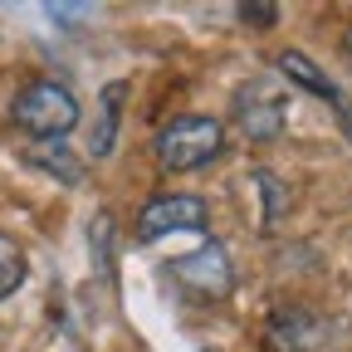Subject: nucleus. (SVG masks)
<instances>
[{
    "instance_id": "f257e3e1",
    "label": "nucleus",
    "mask_w": 352,
    "mask_h": 352,
    "mask_svg": "<svg viewBox=\"0 0 352 352\" xmlns=\"http://www.w3.org/2000/svg\"><path fill=\"white\" fill-rule=\"evenodd\" d=\"M10 118H15V127L30 132L34 142H64L78 127V98L64 83H54V78H34V83H25L15 94Z\"/></svg>"
},
{
    "instance_id": "f03ea898",
    "label": "nucleus",
    "mask_w": 352,
    "mask_h": 352,
    "mask_svg": "<svg viewBox=\"0 0 352 352\" xmlns=\"http://www.w3.org/2000/svg\"><path fill=\"white\" fill-rule=\"evenodd\" d=\"M226 147V127L215 118H201V113H182L171 118L157 138H152V157L162 171H196V166H210Z\"/></svg>"
},
{
    "instance_id": "7ed1b4c3",
    "label": "nucleus",
    "mask_w": 352,
    "mask_h": 352,
    "mask_svg": "<svg viewBox=\"0 0 352 352\" xmlns=\"http://www.w3.org/2000/svg\"><path fill=\"white\" fill-rule=\"evenodd\" d=\"M171 279L182 284L191 298H226L235 289V270H230V254L220 250L215 240L182 254V259H171Z\"/></svg>"
},
{
    "instance_id": "20e7f679",
    "label": "nucleus",
    "mask_w": 352,
    "mask_h": 352,
    "mask_svg": "<svg viewBox=\"0 0 352 352\" xmlns=\"http://www.w3.org/2000/svg\"><path fill=\"white\" fill-rule=\"evenodd\" d=\"M284 118H289V98L279 94L270 78H254V83H245L235 94V122H240L245 138H254V142H274L284 132Z\"/></svg>"
},
{
    "instance_id": "39448f33",
    "label": "nucleus",
    "mask_w": 352,
    "mask_h": 352,
    "mask_svg": "<svg viewBox=\"0 0 352 352\" xmlns=\"http://www.w3.org/2000/svg\"><path fill=\"white\" fill-rule=\"evenodd\" d=\"M206 226V201L201 196H157L138 215V240H162L171 230H201Z\"/></svg>"
},
{
    "instance_id": "423d86ee",
    "label": "nucleus",
    "mask_w": 352,
    "mask_h": 352,
    "mask_svg": "<svg viewBox=\"0 0 352 352\" xmlns=\"http://www.w3.org/2000/svg\"><path fill=\"white\" fill-rule=\"evenodd\" d=\"M270 342L284 347V352H323L328 323L314 318V314H303V308H289V314H279L270 323Z\"/></svg>"
},
{
    "instance_id": "0eeeda50",
    "label": "nucleus",
    "mask_w": 352,
    "mask_h": 352,
    "mask_svg": "<svg viewBox=\"0 0 352 352\" xmlns=\"http://www.w3.org/2000/svg\"><path fill=\"white\" fill-rule=\"evenodd\" d=\"M279 74H284L289 83H298V88H314V94H323L333 108H338V103H347V98H342V88H338V83H333L314 59H308L303 50H284V54H279Z\"/></svg>"
},
{
    "instance_id": "6e6552de",
    "label": "nucleus",
    "mask_w": 352,
    "mask_h": 352,
    "mask_svg": "<svg viewBox=\"0 0 352 352\" xmlns=\"http://www.w3.org/2000/svg\"><path fill=\"white\" fill-rule=\"evenodd\" d=\"M25 162H30V166H44V171H54L64 186H78V182H83V166H78V157H69L64 142H34V147L25 152Z\"/></svg>"
},
{
    "instance_id": "1a4fd4ad",
    "label": "nucleus",
    "mask_w": 352,
    "mask_h": 352,
    "mask_svg": "<svg viewBox=\"0 0 352 352\" xmlns=\"http://www.w3.org/2000/svg\"><path fill=\"white\" fill-rule=\"evenodd\" d=\"M122 94H127V83L113 78L103 88V113H98V127H94V157H108L113 152V138H118V113H122Z\"/></svg>"
},
{
    "instance_id": "9d476101",
    "label": "nucleus",
    "mask_w": 352,
    "mask_h": 352,
    "mask_svg": "<svg viewBox=\"0 0 352 352\" xmlns=\"http://www.w3.org/2000/svg\"><path fill=\"white\" fill-rule=\"evenodd\" d=\"M250 176H254V186L264 191V220H259V226H264V230H274V226H279V215H284V206H289V191L279 186V176H274V171H264V166L250 171Z\"/></svg>"
},
{
    "instance_id": "9b49d317",
    "label": "nucleus",
    "mask_w": 352,
    "mask_h": 352,
    "mask_svg": "<svg viewBox=\"0 0 352 352\" xmlns=\"http://www.w3.org/2000/svg\"><path fill=\"white\" fill-rule=\"evenodd\" d=\"M20 284H25V250L10 235H0V298H10Z\"/></svg>"
},
{
    "instance_id": "f8f14e48",
    "label": "nucleus",
    "mask_w": 352,
    "mask_h": 352,
    "mask_svg": "<svg viewBox=\"0 0 352 352\" xmlns=\"http://www.w3.org/2000/svg\"><path fill=\"white\" fill-rule=\"evenodd\" d=\"M240 15H245L250 25H259V30H270L274 15H279V6H240Z\"/></svg>"
},
{
    "instance_id": "ddd939ff",
    "label": "nucleus",
    "mask_w": 352,
    "mask_h": 352,
    "mask_svg": "<svg viewBox=\"0 0 352 352\" xmlns=\"http://www.w3.org/2000/svg\"><path fill=\"white\" fill-rule=\"evenodd\" d=\"M338 118H342V132L352 138V108H347V103H338Z\"/></svg>"
},
{
    "instance_id": "4468645a",
    "label": "nucleus",
    "mask_w": 352,
    "mask_h": 352,
    "mask_svg": "<svg viewBox=\"0 0 352 352\" xmlns=\"http://www.w3.org/2000/svg\"><path fill=\"white\" fill-rule=\"evenodd\" d=\"M342 54L352 59V25H347V34H342Z\"/></svg>"
}]
</instances>
